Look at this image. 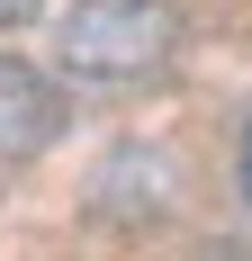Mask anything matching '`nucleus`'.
Here are the masks:
<instances>
[{"label":"nucleus","instance_id":"obj_3","mask_svg":"<svg viewBox=\"0 0 252 261\" xmlns=\"http://www.w3.org/2000/svg\"><path fill=\"white\" fill-rule=\"evenodd\" d=\"M234 180H243V207H252V126H243V153H234Z\"/></svg>","mask_w":252,"mask_h":261},{"label":"nucleus","instance_id":"obj_1","mask_svg":"<svg viewBox=\"0 0 252 261\" xmlns=\"http://www.w3.org/2000/svg\"><path fill=\"white\" fill-rule=\"evenodd\" d=\"M180 54V9L171 0H72L63 27H54V63L90 90H117V81H153Z\"/></svg>","mask_w":252,"mask_h":261},{"label":"nucleus","instance_id":"obj_2","mask_svg":"<svg viewBox=\"0 0 252 261\" xmlns=\"http://www.w3.org/2000/svg\"><path fill=\"white\" fill-rule=\"evenodd\" d=\"M54 126H63L54 81L18 54H0V162H27L36 144H54Z\"/></svg>","mask_w":252,"mask_h":261},{"label":"nucleus","instance_id":"obj_4","mask_svg":"<svg viewBox=\"0 0 252 261\" xmlns=\"http://www.w3.org/2000/svg\"><path fill=\"white\" fill-rule=\"evenodd\" d=\"M18 18H36V0H0V27H18Z\"/></svg>","mask_w":252,"mask_h":261}]
</instances>
